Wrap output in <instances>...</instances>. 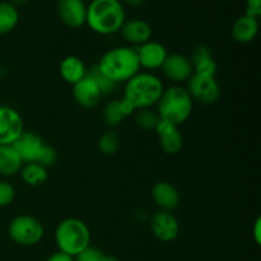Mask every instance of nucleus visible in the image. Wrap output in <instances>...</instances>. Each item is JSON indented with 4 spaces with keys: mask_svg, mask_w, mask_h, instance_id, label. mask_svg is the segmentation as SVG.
Instances as JSON below:
<instances>
[{
    "mask_svg": "<svg viewBox=\"0 0 261 261\" xmlns=\"http://www.w3.org/2000/svg\"><path fill=\"white\" fill-rule=\"evenodd\" d=\"M162 81L149 71H139L125 82L121 105L126 116L157 105L163 93Z\"/></svg>",
    "mask_w": 261,
    "mask_h": 261,
    "instance_id": "obj_1",
    "label": "nucleus"
},
{
    "mask_svg": "<svg viewBox=\"0 0 261 261\" xmlns=\"http://www.w3.org/2000/svg\"><path fill=\"white\" fill-rule=\"evenodd\" d=\"M98 70L111 82H127L140 71L137 51L130 46H117L103 54L97 64Z\"/></svg>",
    "mask_w": 261,
    "mask_h": 261,
    "instance_id": "obj_2",
    "label": "nucleus"
},
{
    "mask_svg": "<svg viewBox=\"0 0 261 261\" xmlns=\"http://www.w3.org/2000/svg\"><path fill=\"white\" fill-rule=\"evenodd\" d=\"M125 20V9L119 0H92L87 5L86 23L98 35L119 32Z\"/></svg>",
    "mask_w": 261,
    "mask_h": 261,
    "instance_id": "obj_3",
    "label": "nucleus"
},
{
    "mask_svg": "<svg viewBox=\"0 0 261 261\" xmlns=\"http://www.w3.org/2000/svg\"><path fill=\"white\" fill-rule=\"evenodd\" d=\"M194 101L188 89L175 84L163 89L160 101L157 102V114L162 121L180 126L188 121L193 112Z\"/></svg>",
    "mask_w": 261,
    "mask_h": 261,
    "instance_id": "obj_4",
    "label": "nucleus"
},
{
    "mask_svg": "<svg viewBox=\"0 0 261 261\" xmlns=\"http://www.w3.org/2000/svg\"><path fill=\"white\" fill-rule=\"evenodd\" d=\"M55 244L59 251L75 257L91 246V229L78 218H66L55 229Z\"/></svg>",
    "mask_w": 261,
    "mask_h": 261,
    "instance_id": "obj_5",
    "label": "nucleus"
},
{
    "mask_svg": "<svg viewBox=\"0 0 261 261\" xmlns=\"http://www.w3.org/2000/svg\"><path fill=\"white\" fill-rule=\"evenodd\" d=\"M45 229L37 218L28 214L17 216L8 226V236L20 246H35L43 239Z\"/></svg>",
    "mask_w": 261,
    "mask_h": 261,
    "instance_id": "obj_6",
    "label": "nucleus"
},
{
    "mask_svg": "<svg viewBox=\"0 0 261 261\" xmlns=\"http://www.w3.org/2000/svg\"><path fill=\"white\" fill-rule=\"evenodd\" d=\"M188 92L193 101L201 105H213L221 98V86L216 75L194 73L188 81Z\"/></svg>",
    "mask_w": 261,
    "mask_h": 261,
    "instance_id": "obj_7",
    "label": "nucleus"
},
{
    "mask_svg": "<svg viewBox=\"0 0 261 261\" xmlns=\"http://www.w3.org/2000/svg\"><path fill=\"white\" fill-rule=\"evenodd\" d=\"M24 132L19 112L10 106H0V145H12Z\"/></svg>",
    "mask_w": 261,
    "mask_h": 261,
    "instance_id": "obj_8",
    "label": "nucleus"
},
{
    "mask_svg": "<svg viewBox=\"0 0 261 261\" xmlns=\"http://www.w3.org/2000/svg\"><path fill=\"white\" fill-rule=\"evenodd\" d=\"M153 236L161 242H172L180 233V224L170 212L160 211L154 213L149 222Z\"/></svg>",
    "mask_w": 261,
    "mask_h": 261,
    "instance_id": "obj_9",
    "label": "nucleus"
},
{
    "mask_svg": "<svg viewBox=\"0 0 261 261\" xmlns=\"http://www.w3.org/2000/svg\"><path fill=\"white\" fill-rule=\"evenodd\" d=\"M161 69L166 78L176 84L188 82L194 74L190 59L182 54H168Z\"/></svg>",
    "mask_w": 261,
    "mask_h": 261,
    "instance_id": "obj_10",
    "label": "nucleus"
},
{
    "mask_svg": "<svg viewBox=\"0 0 261 261\" xmlns=\"http://www.w3.org/2000/svg\"><path fill=\"white\" fill-rule=\"evenodd\" d=\"M135 51H137L140 69L144 68L148 69V70L161 69V66L163 65V63H165L166 58L168 55L167 48L162 43L152 40L138 46V48H135Z\"/></svg>",
    "mask_w": 261,
    "mask_h": 261,
    "instance_id": "obj_11",
    "label": "nucleus"
},
{
    "mask_svg": "<svg viewBox=\"0 0 261 261\" xmlns=\"http://www.w3.org/2000/svg\"><path fill=\"white\" fill-rule=\"evenodd\" d=\"M58 15L69 28H81L86 24L87 4L84 0H59Z\"/></svg>",
    "mask_w": 261,
    "mask_h": 261,
    "instance_id": "obj_12",
    "label": "nucleus"
},
{
    "mask_svg": "<svg viewBox=\"0 0 261 261\" xmlns=\"http://www.w3.org/2000/svg\"><path fill=\"white\" fill-rule=\"evenodd\" d=\"M102 91L98 84L87 74L82 81L73 86V98L76 105L83 109H93L101 101Z\"/></svg>",
    "mask_w": 261,
    "mask_h": 261,
    "instance_id": "obj_13",
    "label": "nucleus"
},
{
    "mask_svg": "<svg viewBox=\"0 0 261 261\" xmlns=\"http://www.w3.org/2000/svg\"><path fill=\"white\" fill-rule=\"evenodd\" d=\"M154 132L160 140L161 148L166 154L173 155L181 152L184 147V137L178 130V126L160 120Z\"/></svg>",
    "mask_w": 261,
    "mask_h": 261,
    "instance_id": "obj_14",
    "label": "nucleus"
},
{
    "mask_svg": "<svg viewBox=\"0 0 261 261\" xmlns=\"http://www.w3.org/2000/svg\"><path fill=\"white\" fill-rule=\"evenodd\" d=\"M45 144L46 143H43L40 135L24 130L12 145L15 148L19 157L22 158L23 163H37Z\"/></svg>",
    "mask_w": 261,
    "mask_h": 261,
    "instance_id": "obj_15",
    "label": "nucleus"
},
{
    "mask_svg": "<svg viewBox=\"0 0 261 261\" xmlns=\"http://www.w3.org/2000/svg\"><path fill=\"white\" fill-rule=\"evenodd\" d=\"M150 196H152L153 203L160 208V211L171 213L180 205V193L172 184L166 182V181L154 184Z\"/></svg>",
    "mask_w": 261,
    "mask_h": 261,
    "instance_id": "obj_16",
    "label": "nucleus"
},
{
    "mask_svg": "<svg viewBox=\"0 0 261 261\" xmlns=\"http://www.w3.org/2000/svg\"><path fill=\"white\" fill-rule=\"evenodd\" d=\"M120 32L125 41L138 46L148 42L152 37V27L143 19L125 20Z\"/></svg>",
    "mask_w": 261,
    "mask_h": 261,
    "instance_id": "obj_17",
    "label": "nucleus"
},
{
    "mask_svg": "<svg viewBox=\"0 0 261 261\" xmlns=\"http://www.w3.org/2000/svg\"><path fill=\"white\" fill-rule=\"evenodd\" d=\"M194 73L205 74V75H216L217 63L214 60L211 47L206 45H198L191 53L190 58Z\"/></svg>",
    "mask_w": 261,
    "mask_h": 261,
    "instance_id": "obj_18",
    "label": "nucleus"
},
{
    "mask_svg": "<svg viewBox=\"0 0 261 261\" xmlns=\"http://www.w3.org/2000/svg\"><path fill=\"white\" fill-rule=\"evenodd\" d=\"M259 32V19L244 14L234 20L232 37L239 43H249L255 40Z\"/></svg>",
    "mask_w": 261,
    "mask_h": 261,
    "instance_id": "obj_19",
    "label": "nucleus"
},
{
    "mask_svg": "<svg viewBox=\"0 0 261 261\" xmlns=\"http://www.w3.org/2000/svg\"><path fill=\"white\" fill-rule=\"evenodd\" d=\"M59 71H60L61 78L71 86L78 83L87 75V68L81 58L74 55H69L61 60Z\"/></svg>",
    "mask_w": 261,
    "mask_h": 261,
    "instance_id": "obj_20",
    "label": "nucleus"
},
{
    "mask_svg": "<svg viewBox=\"0 0 261 261\" xmlns=\"http://www.w3.org/2000/svg\"><path fill=\"white\" fill-rule=\"evenodd\" d=\"M22 166V158L13 145H0V176H14L19 172Z\"/></svg>",
    "mask_w": 261,
    "mask_h": 261,
    "instance_id": "obj_21",
    "label": "nucleus"
},
{
    "mask_svg": "<svg viewBox=\"0 0 261 261\" xmlns=\"http://www.w3.org/2000/svg\"><path fill=\"white\" fill-rule=\"evenodd\" d=\"M19 172L23 182L28 186H41L48 178L47 168L35 162L23 163Z\"/></svg>",
    "mask_w": 261,
    "mask_h": 261,
    "instance_id": "obj_22",
    "label": "nucleus"
},
{
    "mask_svg": "<svg viewBox=\"0 0 261 261\" xmlns=\"http://www.w3.org/2000/svg\"><path fill=\"white\" fill-rule=\"evenodd\" d=\"M19 22L17 7L9 2H0V36L12 32Z\"/></svg>",
    "mask_w": 261,
    "mask_h": 261,
    "instance_id": "obj_23",
    "label": "nucleus"
},
{
    "mask_svg": "<svg viewBox=\"0 0 261 261\" xmlns=\"http://www.w3.org/2000/svg\"><path fill=\"white\" fill-rule=\"evenodd\" d=\"M102 117H103V121L107 126L115 127L121 124L126 117V114L122 109L121 99H112L109 103H106V106L103 107V111H102Z\"/></svg>",
    "mask_w": 261,
    "mask_h": 261,
    "instance_id": "obj_24",
    "label": "nucleus"
},
{
    "mask_svg": "<svg viewBox=\"0 0 261 261\" xmlns=\"http://www.w3.org/2000/svg\"><path fill=\"white\" fill-rule=\"evenodd\" d=\"M134 114L135 124L143 130H154L161 120L157 111H153L150 109L139 110V111H135Z\"/></svg>",
    "mask_w": 261,
    "mask_h": 261,
    "instance_id": "obj_25",
    "label": "nucleus"
},
{
    "mask_svg": "<svg viewBox=\"0 0 261 261\" xmlns=\"http://www.w3.org/2000/svg\"><path fill=\"white\" fill-rule=\"evenodd\" d=\"M120 147V137L115 132H106L98 140V149L102 154L111 155L117 152Z\"/></svg>",
    "mask_w": 261,
    "mask_h": 261,
    "instance_id": "obj_26",
    "label": "nucleus"
},
{
    "mask_svg": "<svg viewBox=\"0 0 261 261\" xmlns=\"http://www.w3.org/2000/svg\"><path fill=\"white\" fill-rule=\"evenodd\" d=\"M87 74H88V75L91 76V78L93 79L97 84H98L99 89H101L102 93L103 94L110 93V92L114 91L115 87H116V84H115L114 82L110 81V79H107L106 76H105L103 74L98 70V68H97V66H93L91 70L87 71Z\"/></svg>",
    "mask_w": 261,
    "mask_h": 261,
    "instance_id": "obj_27",
    "label": "nucleus"
},
{
    "mask_svg": "<svg viewBox=\"0 0 261 261\" xmlns=\"http://www.w3.org/2000/svg\"><path fill=\"white\" fill-rule=\"evenodd\" d=\"M15 199V189L10 182L0 180V208L10 205Z\"/></svg>",
    "mask_w": 261,
    "mask_h": 261,
    "instance_id": "obj_28",
    "label": "nucleus"
},
{
    "mask_svg": "<svg viewBox=\"0 0 261 261\" xmlns=\"http://www.w3.org/2000/svg\"><path fill=\"white\" fill-rule=\"evenodd\" d=\"M58 161V150L50 144L43 145V149L41 152L40 158H38L37 163L38 165L43 166V167H50V166L55 165V162Z\"/></svg>",
    "mask_w": 261,
    "mask_h": 261,
    "instance_id": "obj_29",
    "label": "nucleus"
},
{
    "mask_svg": "<svg viewBox=\"0 0 261 261\" xmlns=\"http://www.w3.org/2000/svg\"><path fill=\"white\" fill-rule=\"evenodd\" d=\"M102 254H103V252H102L101 250L97 249V247L88 246L86 250L79 252V254L74 257V261H98Z\"/></svg>",
    "mask_w": 261,
    "mask_h": 261,
    "instance_id": "obj_30",
    "label": "nucleus"
},
{
    "mask_svg": "<svg viewBox=\"0 0 261 261\" xmlns=\"http://www.w3.org/2000/svg\"><path fill=\"white\" fill-rule=\"evenodd\" d=\"M249 17L259 19L261 15V0H246V12Z\"/></svg>",
    "mask_w": 261,
    "mask_h": 261,
    "instance_id": "obj_31",
    "label": "nucleus"
},
{
    "mask_svg": "<svg viewBox=\"0 0 261 261\" xmlns=\"http://www.w3.org/2000/svg\"><path fill=\"white\" fill-rule=\"evenodd\" d=\"M46 261H74V257L68 254H64L61 251H56L54 254H51Z\"/></svg>",
    "mask_w": 261,
    "mask_h": 261,
    "instance_id": "obj_32",
    "label": "nucleus"
},
{
    "mask_svg": "<svg viewBox=\"0 0 261 261\" xmlns=\"http://www.w3.org/2000/svg\"><path fill=\"white\" fill-rule=\"evenodd\" d=\"M254 240L256 245L261 244V218H257L254 224Z\"/></svg>",
    "mask_w": 261,
    "mask_h": 261,
    "instance_id": "obj_33",
    "label": "nucleus"
},
{
    "mask_svg": "<svg viewBox=\"0 0 261 261\" xmlns=\"http://www.w3.org/2000/svg\"><path fill=\"white\" fill-rule=\"evenodd\" d=\"M98 261H120V259H117V257L114 256V255L102 254L101 257L98 259Z\"/></svg>",
    "mask_w": 261,
    "mask_h": 261,
    "instance_id": "obj_34",
    "label": "nucleus"
},
{
    "mask_svg": "<svg viewBox=\"0 0 261 261\" xmlns=\"http://www.w3.org/2000/svg\"><path fill=\"white\" fill-rule=\"evenodd\" d=\"M126 4H129L130 7H139V5L144 4L145 0H124Z\"/></svg>",
    "mask_w": 261,
    "mask_h": 261,
    "instance_id": "obj_35",
    "label": "nucleus"
},
{
    "mask_svg": "<svg viewBox=\"0 0 261 261\" xmlns=\"http://www.w3.org/2000/svg\"><path fill=\"white\" fill-rule=\"evenodd\" d=\"M28 2H30V0H10L9 3H12L14 7H18V5H23V4H25V3H28Z\"/></svg>",
    "mask_w": 261,
    "mask_h": 261,
    "instance_id": "obj_36",
    "label": "nucleus"
}]
</instances>
